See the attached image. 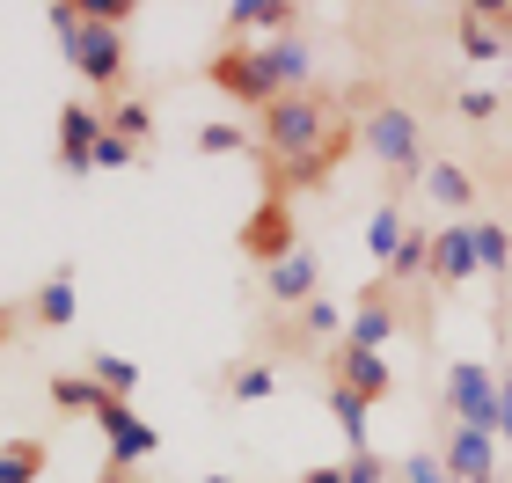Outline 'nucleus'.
Here are the masks:
<instances>
[{
    "label": "nucleus",
    "instance_id": "nucleus-9",
    "mask_svg": "<svg viewBox=\"0 0 512 483\" xmlns=\"http://www.w3.org/2000/svg\"><path fill=\"white\" fill-rule=\"evenodd\" d=\"M432 279L439 286H469L476 279V220L432 227Z\"/></svg>",
    "mask_w": 512,
    "mask_h": 483
},
{
    "label": "nucleus",
    "instance_id": "nucleus-18",
    "mask_svg": "<svg viewBox=\"0 0 512 483\" xmlns=\"http://www.w3.org/2000/svg\"><path fill=\"white\" fill-rule=\"evenodd\" d=\"M454 44H461V59H476V66H483V59H498V52H505V44H512V37L498 30V22H491V15H476V8H461V30H454Z\"/></svg>",
    "mask_w": 512,
    "mask_h": 483
},
{
    "label": "nucleus",
    "instance_id": "nucleus-35",
    "mask_svg": "<svg viewBox=\"0 0 512 483\" xmlns=\"http://www.w3.org/2000/svg\"><path fill=\"white\" fill-rule=\"evenodd\" d=\"M0 337H8V315H0Z\"/></svg>",
    "mask_w": 512,
    "mask_h": 483
},
{
    "label": "nucleus",
    "instance_id": "nucleus-31",
    "mask_svg": "<svg viewBox=\"0 0 512 483\" xmlns=\"http://www.w3.org/2000/svg\"><path fill=\"white\" fill-rule=\"evenodd\" d=\"M395 476H403V483H454V476H447V462H439V454H410V462L395 469Z\"/></svg>",
    "mask_w": 512,
    "mask_h": 483
},
{
    "label": "nucleus",
    "instance_id": "nucleus-32",
    "mask_svg": "<svg viewBox=\"0 0 512 483\" xmlns=\"http://www.w3.org/2000/svg\"><path fill=\"white\" fill-rule=\"evenodd\" d=\"M498 447H512V374H498Z\"/></svg>",
    "mask_w": 512,
    "mask_h": 483
},
{
    "label": "nucleus",
    "instance_id": "nucleus-17",
    "mask_svg": "<svg viewBox=\"0 0 512 483\" xmlns=\"http://www.w3.org/2000/svg\"><path fill=\"white\" fill-rule=\"evenodd\" d=\"M330 418H337L344 440H352V454L374 447V403H359L352 388H337V381H330Z\"/></svg>",
    "mask_w": 512,
    "mask_h": 483
},
{
    "label": "nucleus",
    "instance_id": "nucleus-6",
    "mask_svg": "<svg viewBox=\"0 0 512 483\" xmlns=\"http://www.w3.org/2000/svg\"><path fill=\"white\" fill-rule=\"evenodd\" d=\"M439 462H447L454 483H491V476H498V432H483V425H454V432H447V447H439Z\"/></svg>",
    "mask_w": 512,
    "mask_h": 483
},
{
    "label": "nucleus",
    "instance_id": "nucleus-7",
    "mask_svg": "<svg viewBox=\"0 0 512 483\" xmlns=\"http://www.w3.org/2000/svg\"><path fill=\"white\" fill-rule=\"evenodd\" d=\"M96 425H103V440H110V469H139V462H147V454L161 447V440H154V425L139 418L132 403H103V418H96Z\"/></svg>",
    "mask_w": 512,
    "mask_h": 483
},
{
    "label": "nucleus",
    "instance_id": "nucleus-23",
    "mask_svg": "<svg viewBox=\"0 0 512 483\" xmlns=\"http://www.w3.org/2000/svg\"><path fill=\"white\" fill-rule=\"evenodd\" d=\"M44 476V440H8L0 447V483H37Z\"/></svg>",
    "mask_w": 512,
    "mask_h": 483
},
{
    "label": "nucleus",
    "instance_id": "nucleus-14",
    "mask_svg": "<svg viewBox=\"0 0 512 483\" xmlns=\"http://www.w3.org/2000/svg\"><path fill=\"white\" fill-rule=\"evenodd\" d=\"M417 191H425L432 205H447L454 220L476 213V176L461 169V161H439V154H432V169H425V183H417Z\"/></svg>",
    "mask_w": 512,
    "mask_h": 483
},
{
    "label": "nucleus",
    "instance_id": "nucleus-2",
    "mask_svg": "<svg viewBox=\"0 0 512 483\" xmlns=\"http://www.w3.org/2000/svg\"><path fill=\"white\" fill-rule=\"evenodd\" d=\"M44 22H52L66 66H74L88 88H110V96H118V81L132 66V44H125L132 8H125V0H52Z\"/></svg>",
    "mask_w": 512,
    "mask_h": 483
},
{
    "label": "nucleus",
    "instance_id": "nucleus-11",
    "mask_svg": "<svg viewBox=\"0 0 512 483\" xmlns=\"http://www.w3.org/2000/svg\"><path fill=\"white\" fill-rule=\"evenodd\" d=\"M220 22H227V44H256V30H271V37H293L300 8H293V0H235V8H227Z\"/></svg>",
    "mask_w": 512,
    "mask_h": 483
},
{
    "label": "nucleus",
    "instance_id": "nucleus-26",
    "mask_svg": "<svg viewBox=\"0 0 512 483\" xmlns=\"http://www.w3.org/2000/svg\"><path fill=\"white\" fill-rule=\"evenodd\" d=\"M227 388H235V403H264V396H278V366L249 359V366H235V374H227Z\"/></svg>",
    "mask_w": 512,
    "mask_h": 483
},
{
    "label": "nucleus",
    "instance_id": "nucleus-36",
    "mask_svg": "<svg viewBox=\"0 0 512 483\" xmlns=\"http://www.w3.org/2000/svg\"><path fill=\"white\" fill-rule=\"evenodd\" d=\"M491 483H498V476H491Z\"/></svg>",
    "mask_w": 512,
    "mask_h": 483
},
{
    "label": "nucleus",
    "instance_id": "nucleus-30",
    "mask_svg": "<svg viewBox=\"0 0 512 483\" xmlns=\"http://www.w3.org/2000/svg\"><path fill=\"white\" fill-rule=\"evenodd\" d=\"M132 161H139L132 140H118V132H103V140H96V169H132Z\"/></svg>",
    "mask_w": 512,
    "mask_h": 483
},
{
    "label": "nucleus",
    "instance_id": "nucleus-22",
    "mask_svg": "<svg viewBox=\"0 0 512 483\" xmlns=\"http://www.w3.org/2000/svg\"><path fill=\"white\" fill-rule=\"evenodd\" d=\"M88 374L103 381V396H110V403H132V388H139V359H125V352H96V359H88Z\"/></svg>",
    "mask_w": 512,
    "mask_h": 483
},
{
    "label": "nucleus",
    "instance_id": "nucleus-33",
    "mask_svg": "<svg viewBox=\"0 0 512 483\" xmlns=\"http://www.w3.org/2000/svg\"><path fill=\"white\" fill-rule=\"evenodd\" d=\"M300 483H344V462H337V469H308Z\"/></svg>",
    "mask_w": 512,
    "mask_h": 483
},
{
    "label": "nucleus",
    "instance_id": "nucleus-24",
    "mask_svg": "<svg viewBox=\"0 0 512 483\" xmlns=\"http://www.w3.org/2000/svg\"><path fill=\"white\" fill-rule=\"evenodd\" d=\"M403 235H410V220H403V205H381L374 220H366V249H374V257L388 264L395 249H403Z\"/></svg>",
    "mask_w": 512,
    "mask_h": 483
},
{
    "label": "nucleus",
    "instance_id": "nucleus-1",
    "mask_svg": "<svg viewBox=\"0 0 512 483\" xmlns=\"http://www.w3.org/2000/svg\"><path fill=\"white\" fill-rule=\"evenodd\" d=\"M315 74V52L308 37H256V44H220L213 59H205V81L220 88L227 103H249V110H271L278 96H300Z\"/></svg>",
    "mask_w": 512,
    "mask_h": 483
},
{
    "label": "nucleus",
    "instance_id": "nucleus-4",
    "mask_svg": "<svg viewBox=\"0 0 512 483\" xmlns=\"http://www.w3.org/2000/svg\"><path fill=\"white\" fill-rule=\"evenodd\" d=\"M447 410H454V425L498 432V374L483 359H454L447 366Z\"/></svg>",
    "mask_w": 512,
    "mask_h": 483
},
{
    "label": "nucleus",
    "instance_id": "nucleus-8",
    "mask_svg": "<svg viewBox=\"0 0 512 483\" xmlns=\"http://www.w3.org/2000/svg\"><path fill=\"white\" fill-rule=\"evenodd\" d=\"M103 132H110V118H103V110L66 103V110H59V169L88 176V169H96V140H103Z\"/></svg>",
    "mask_w": 512,
    "mask_h": 483
},
{
    "label": "nucleus",
    "instance_id": "nucleus-21",
    "mask_svg": "<svg viewBox=\"0 0 512 483\" xmlns=\"http://www.w3.org/2000/svg\"><path fill=\"white\" fill-rule=\"evenodd\" d=\"M403 279H432V227H410L403 249L388 257V286H403Z\"/></svg>",
    "mask_w": 512,
    "mask_h": 483
},
{
    "label": "nucleus",
    "instance_id": "nucleus-28",
    "mask_svg": "<svg viewBox=\"0 0 512 483\" xmlns=\"http://www.w3.org/2000/svg\"><path fill=\"white\" fill-rule=\"evenodd\" d=\"M454 110H461L469 125H491V118H498V88H461Z\"/></svg>",
    "mask_w": 512,
    "mask_h": 483
},
{
    "label": "nucleus",
    "instance_id": "nucleus-12",
    "mask_svg": "<svg viewBox=\"0 0 512 483\" xmlns=\"http://www.w3.org/2000/svg\"><path fill=\"white\" fill-rule=\"evenodd\" d=\"M337 388H352L359 403H381L395 374H388V359L381 352H359V344H337Z\"/></svg>",
    "mask_w": 512,
    "mask_h": 483
},
{
    "label": "nucleus",
    "instance_id": "nucleus-10",
    "mask_svg": "<svg viewBox=\"0 0 512 483\" xmlns=\"http://www.w3.org/2000/svg\"><path fill=\"white\" fill-rule=\"evenodd\" d=\"M264 293H271L278 308H308L315 293H322V264H315V249L300 242L286 264H271V271H264Z\"/></svg>",
    "mask_w": 512,
    "mask_h": 483
},
{
    "label": "nucleus",
    "instance_id": "nucleus-29",
    "mask_svg": "<svg viewBox=\"0 0 512 483\" xmlns=\"http://www.w3.org/2000/svg\"><path fill=\"white\" fill-rule=\"evenodd\" d=\"M344 483H388V462H381L374 447H366V454H344Z\"/></svg>",
    "mask_w": 512,
    "mask_h": 483
},
{
    "label": "nucleus",
    "instance_id": "nucleus-25",
    "mask_svg": "<svg viewBox=\"0 0 512 483\" xmlns=\"http://www.w3.org/2000/svg\"><path fill=\"white\" fill-rule=\"evenodd\" d=\"M103 118H110V132H118V140H132V147H139V140L154 132V110L139 103V96H118V103L103 110Z\"/></svg>",
    "mask_w": 512,
    "mask_h": 483
},
{
    "label": "nucleus",
    "instance_id": "nucleus-15",
    "mask_svg": "<svg viewBox=\"0 0 512 483\" xmlns=\"http://www.w3.org/2000/svg\"><path fill=\"white\" fill-rule=\"evenodd\" d=\"M74 315H81V293H74V264H59L52 279H44V286L30 293V322H37V330H66Z\"/></svg>",
    "mask_w": 512,
    "mask_h": 483
},
{
    "label": "nucleus",
    "instance_id": "nucleus-27",
    "mask_svg": "<svg viewBox=\"0 0 512 483\" xmlns=\"http://www.w3.org/2000/svg\"><path fill=\"white\" fill-rule=\"evenodd\" d=\"M242 147H249L242 125H227V118H213V125L198 132V154H242Z\"/></svg>",
    "mask_w": 512,
    "mask_h": 483
},
{
    "label": "nucleus",
    "instance_id": "nucleus-3",
    "mask_svg": "<svg viewBox=\"0 0 512 483\" xmlns=\"http://www.w3.org/2000/svg\"><path fill=\"white\" fill-rule=\"evenodd\" d=\"M359 147L381 161V176L395 183V191H410V183H425L432 169V147H425V125H417L410 103H381L374 118L359 125Z\"/></svg>",
    "mask_w": 512,
    "mask_h": 483
},
{
    "label": "nucleus",
    "instance_id": "nucleus-20",
    "mask_svg": "<svg viewBox=\"0 0 512 483\" xmlns=\"http://www.w3.org/2000/svg\"><path fill=\"white\" fill-rule=\"evenodd\" d=\"M344 330H352V315H344L330 293H315V301L300 308V337L308 344H344Z\"/></svg>",
    "mask_w": 512,
    "mask_h": 483
},
{
    "label": "nucleus",
    "instance_id": "nucleus-5",
    "mask_svg": "<svg viewBox=\"0 0 512 483\" xmlns=\"http://www.w3.org/2000/svg\"><path fill=\"white\" fill-rule=\"evenodd\" d=\"M293 249H300V235H293V205H286V191H271L264 205H256V220L242 227V257L271 271V264H286Z\"/></svg>",
    "mask_w": 512,
    "mask_h": 483
},
{
    "label": "nucleus",
    "instance_id": "nucleus-19",
    "mask_svg": "<svg viewBox=\"0 0 512 483\" xmlns=\"http://www.w3.org/2000/svg\"><path fill=\"white\" fill-rule=\"evenodd\" d=\"M476 271H483V279H505V271H512V227L505 220L476 213Z\"/></svg>",
    "mask_w": 512,
    "mask_h": 483
},
{
    "label": "nucleus",
    "instance_id": "nucleus-34",
    "mask_svg": "<svg viewBox=\"0 0 512 483\" xmlns=\"http://www.w3.org/2000/svg\"><path fill=\"white\" fill-rule=\"evenodd\" d=\"M103 483H132V469H110V476H103Z\"/></svg>",
    "mask_w": 512,
    "mask_h": 483
},
{
    "label": "nucleus",
    "instance_id": "nucleus-13",
    "mask_svg": "<svg viewBox=\"0 0 512 483\" xmlns=\"http://www.w3.org/2000/svg\"><path fill=\"white\" fill-rule=\"evenodd\" d=\"M395 322H403V315L388 308V286H366L359 308H352V330H344V344H359V352H381V344L395 337Z\"/></svg>",
    "mask_w": 512,
    "mask_h": 483
},
{
    "label": "nucleus",
    "instance_id": "nucleus-16",
    "mask_svg": "<svg viewBox=\"0 0 512 483\" xmlns=\"http://www.w3.org/2000/svg\"><path fill=\"white\" fill-rule=\"evenodd\" d=\"M44 396H52V410H66V418H103V403H110L96 374H52Z\"/></svg>",
    "mask_w": 512,
    "mask_h": 483
}]
</instances>
